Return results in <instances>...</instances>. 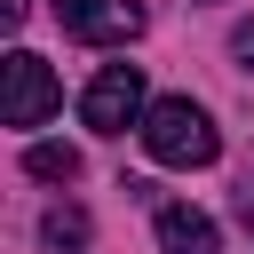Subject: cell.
Returning a JSON list of instances; mask_svg holds the SVG:
<instances>
[{"instance_id": "cell-1", "label": "cell", "mask_w": 254, "mask_h": 254, "mask_svg": "<svg viewBox=\"0 0 254 254\" xmlns=\"http://www.w3.org/2000/svg\"><path fill=\"white\" fill-rule=\"evenodd\" d=\"M143 151H151L159 167H214V159H222V135H214V119H206L190 95H167V103L143 111Z\"/></svg>"}, {"instance_id": "cell-2", "label": "cell", "mask_w": 254, "mask_h": 254, "mask_svg": "<svg viewBox=\"0 0 254 254\" xmlns=\"http://www.w3.org/2000/svg\"><path fill=\"white\" fill-rule=\"evenodd\" d=\"M143 111H151L143 103V64H103L79 95V119L95 135H127V127H143Z\"/></svg>"}, {"instance_id": "cell-3", "label": "cell", "mask_w": 254, "mask_h": 254, "mask_svg": "<svg viewBox=\"0 0 254 254\" xmlns=\"http://www.w3.org/2000/svg\"><path fill=\"white\" fill-rule=\"evenodd\" d=\"M0 71H8V87H0V119H8V127H40V119H48L56 103H64L56 71H48V64H40L32 48H16V56L0 64Z\"/></svg>"}, {"instance_id": "cell-4", "label": "cell", "mask_w": 254, "mask_h": 254, "mask_svg": "<svg viewBox=\"0 0 254 254\" xmlns=\"http://www.w3.org/2000/svg\"><path fill=\"white\" fill-rule=\"evenodd\" d=\"M56 8V24L71 32V40H87V48H127L135 32H143V8L135 0H48Z\"/></svg>"}, {"instance_id": "cell-5", "label": "cell", "mask_w": 254, "mask_h": 254, "mask_svg": "<svg viewBox=\"0 0 254 254\" xmlns=\"http://www.w3.org/2000/svg\"><path fill=\"white\" fill-rule=\"evenodd\" d=\"M159 254H222V238L198 206H159Z\"/></svg>"}, {"instance_id": "cell-6", "label": "cell", "mask_w": 254, "mask_h": 254, "mask_svg": "<svg viewBox=\"0 0 254 254\" xmlns=\"http://www.w3.org/2000/svg\"><path fill=\"white\" fill-rule=\"evenodd\" d=\"M24 175H40V183H71V175H79V151H71V143H32V151H24Z\"/></svg>"}, {"instance_id": "cell-7", "label": "cell", "mask_w": 254, "mask_h": 254, "mask_svg": "<svg viewBox=\"0 0 254 254\" xmlns=\"http://www.w3.org/2000/svg\"><path fill=\"white\" fill-rule=\"evenodd\" d=\"M40 238H48V246H87V214H79V206H48Z\"/></svg>"}, {"instance_id": "cell-8", "label": "cell", "mask_w": 254, "mask_h": 254, "mask_svg": "<svg viewBox=\"0 0 254 254\" xmlns=\"http://www.w3.org/2000/svg\"><path fill=\"white\" fill-rule=\"evenodd\" d=\"M230 56H238V64L254 71V24H238V32H230Z\"/></svg>"}, {"instance_id": "cell-9", "label": "cell", "mask_w": 254, "mask_h": 254, "mask_svg": "<svg viewBox=\"0 0 254 254\" xmlns=\"http://www.w3.org/2000/svg\"><path fill=\"white\" fill-rule=\"evenodd\" d=\"M24 16H32V0H0V24H8V32H16Z\"/></svg>"}, {"instance_id": "cell-10", "label": "cell", "mask_w": 254, "mask_h": 254, "mask_svg": "<svg viewBox=\"0 0 254 254\" xmlns=\"http://www.w3.org/2000/svg\"><path fill=\"white\" fill-rule=\"evenodd\" d=\"M246 214H254V198H246Z\"/></svg>"}]
</instances>
